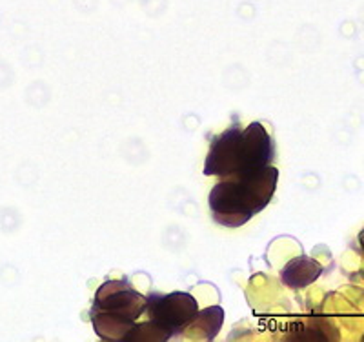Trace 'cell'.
Wrapping results in <instances>:
<instances>
[{"instance_id": "obj_1", "label": "cell", "mask_w": 364, "mask_h": 342, "mask_svg": "<svg viewBox=\"0 0 364 342\" xmlns=\"http://www.w3.org/2000/svg\"><path fill=\"white\" fill-rule=\"evenodd\" d=\"M273 159L275 144L261 122H252L246 128L233 124L211 137L204 175L219 178L252 175L272 166Z\"/></svg>"}, {"instance_id": "obj_2", "label": "cell", "mask_w": 364, "mask_h": 342, "mask_svg": "<svg viewBox=\"0 0 364 342\" xmlns=\"http://www.w3.org/2000/svg\"><path fill=\"white\" fill-rule=\"evenodd\" d=\"M277 181L279 169L273 166L252 175L220 178L208 195L211 219L223 228L245 226L272 202Z\"/></svg>"}, {"instance_id": "obj_3", "label": "cell", "mask_w": 364, "mask_h": 342, "mask_svg": "<svg viewBox=\"0 0 364 342\" xmlns=\"http://www.w3.org/2000/svg\"><path fill=\"white\" fill-rule=\"evenodd\" d=\"M148 309V297L126 281L104 282L91 306V324L104 341H128L136 321Z\"/></svg>"}, {"instance_id": "obj_4", "label": "cell", "mask_w": 364, "mask_h": 342, "mask_svg": "<svg viewBox=\"0 0 364 342\" xmlns=\"http://www.w3.org/2000/svg\"><path fill=\"white\" fill-rule=\"evenodd\" d=\"M146 314L161 335V341H168L190 328L191 322L199 315V304L190 293L184 292H173L168 295L151 293L148 295Z\"/></svg>"}, {"instance_id": "obj_5", "label": "cell", "mask_w": 364, "mask_h": 342, "mask_svg": "<svg viewBox=\"0 0 364 342\" xmlns=\"http://www.w3.org/2000/svg\"><path fill=\"white\" fill-rule=\"evenodd\" d=\"M321 272H323V268L315 260L299 257L282 269V281L291 288H304L310 282H314L321 275Z\"/></svg>"}, {"instance_id": "obj_6", "label": "cell", "mask_w": 364, "mask_h": 342, "mask_svg": "<svg viewBox=\"0 0 364 342\" xmlns=\"http://www.w3.org/2000/svg\"><path fill=\"white\" fill-rule=\"evenodd\" d=\"M223 321H224V311L220 306L206 308L204 311H199L197 319H195V321L190 324V328H188V330H195V333H191L190 337L211 341V338H215V335L219 333Z\"/></svg>"}, {"instance_id": "obj_7", "label": "cell", "mask_w": 364, "mask_h": 342, "mask_svg": "<svg viewBox=\"0 0 364 342\" xmlns=\"http://www.w3.org/2000/svg\"><path fill=\"white\" fill-rule=\"evenodd\" d=\"M359 240H360V246H363V250H364V230L360 231V235H359Z\"/></svg>"}]
</instances>
